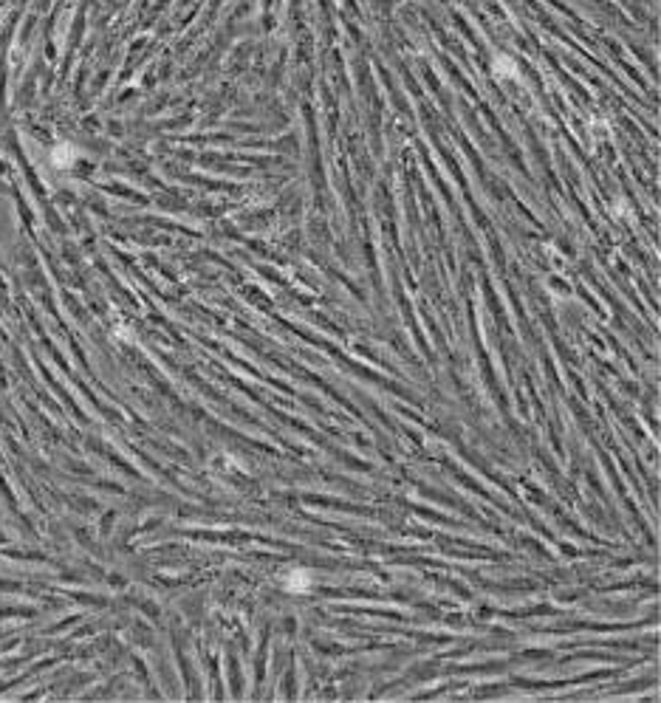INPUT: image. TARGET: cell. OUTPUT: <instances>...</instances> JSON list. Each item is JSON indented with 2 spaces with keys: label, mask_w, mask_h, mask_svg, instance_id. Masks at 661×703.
Wrapping results in <instances>:
<instances>
[{
  "label": "cell",
  "mask_w": 661,
  "mask_h": 703,
  "mask_svg": "<svg viewBox=\"0 0 661 703\" xmlns=\"http://www.w3.org/2000/svg\"><path fill=\"white\" fill-rule=\"evenodd\" d=\"M283 588L288 593H306L311 588V573L303 568H291L288 573H283Z\"/></svg>",
  "instance_id": "cell-1"
}]
</instances>
